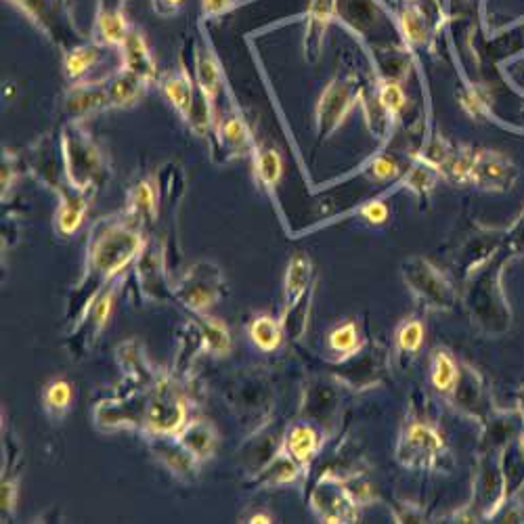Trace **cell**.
<instances>
[{
	"instance_id": "6da1fadb",
	"label": "cell",
	"mask_w": 524,
	"mask_h": 524,
	"mask_svg": "<svg viewBox=\"0 0 524 524\" xmlns=\"http://www.w3.org/2000/svg\"><path fill=\"white\" fill-rule=\"evenodd\" d=\"M145 231L137 227L124 212L109 214L93 223L86 239L84 271L65 304L70 327L91 307L109 283L135 265L145 248Z\"/></svg>"
},
{
	"instance_id": "7a4b0ae2",
	"label": "cell",
	"mask_w": 524,
	"mask_h": 524,
	"mask_svg": "<svg viewBox=\"0 0 524 524\" xmlns=\"http://www.w3.org/2000/svg\"><path fill=\"white\" fill-rule=\"evenodd\" d=\"M63 179L76 189L97 191L107 181L109 162L80 120H70L59 135Z\"/></svg>"
},
{
	"instance_id": "3957f363",
	"label": "cell",
	"mask_w": 524,
	"mask_h": 524,
	"mask_svg": "<svg viewBox=\"0 0 524 524\" xmlns=\"http://www.w3.org/2000/svg\"><path fill=\"white\" fill-rule=\"evenodd\" d=\"M189 422V401L183 386L162 374L151 386V399L143 432L147 436H177Z\"/></svg>"
},
{
	"instance_id": "277c9868",
	"label": "cell",
	"mask_w": 524,
	"mask_h": 524,
	"mask_svg": "<svg viewBox=\"0 0 524 524\" xmlns=\"http://www.w3.org/2000/svg\"><path fill=\"white\" fill-rule=\"evenodd\" d=\"M172 296L191 313H208L225 296L223 269L212 260H200L172 283Z\"/></svg>"
},
{
	"instance_id": "5b68a950",
	"label": "cell",
	"mask_w": 524,
	"mask_h": 524,
	"mask_svg": "<svg viewBox=\"0 0 524 524\" xmlns=\"http://www.w3.org/2000/svg\"><path fill=\"white\" fill-rule=\"evenodd\" d=\"M449 457L447 443L439 428L430 422H409L397 445V460L401 466L411 470H436Z\"/></svg>"
},
{
	"instance_id": "8992f818",
	"label": "cell",
	"mask_w": 524,
	"mask_h": 524,
	"mask_svg": "<svg viewBox=\"0 0 524 524\" xmlns=\"http://www.w3.org/2000/svg\"><path fill=\"white\" fill-rule=\"evenodd\" d=\"M403 279L409 292L416 296L426 309L451 311L457 304L453 283L426 258H409L403 265Z\"/></svg>"
},
{
	"instance_id": "52a82bcc",
	"label": "cell",
	"mask_w": 524,
	"mask_h": 524,
	"mask_svg": "<svg viewBox=\"0 0 524 524\" xmlns=\"http://www.w3.org/2000/svg\"><path fill=\"white\" fill-rule=\"evenodd\" d=\"M151 388L135 386L114 399H103L93 409V422L101 432L143 430L149 409Z\"/></svg>"
},
{
	"instance_id": "ba28073f",
	"label": "cell",
	"mask_w": 524,
	"mask_h": 524,
	"mask_svg": "<svg viewBox=\"0 0 524 524\" xmlns=\"http://www.w3.org/2000/svg\"><path fill=\"white\" fill-rule=\"evenodd\" d=\"M359 99V86L355 74H338L327 82L323 89L317 109H315V128L321 139L332 137L344 124L346 116L353 112Z\"/></svg>"
},
{
	"instance_id": "9c48e42d",
	"label": "cell",
	"mask_w": 524,
	"mask_h": 524,
	"mask_svg": "<svg viewBox=\"0 0 524 524\" xmlns=\"http://www.w3.org/2000/svg\"><path fill=\"white\" fill-rule=\"evenodd\" d=\"M120 286H122V277L109 283L91 307L84 311V315L70 327L65 346H68L72 357H84L86 353L93 351V346L99 342L103 330L107 327L109 317H112Z\"/></svg>"
},
{
	"instance_id": "30bf717a",
	"label": "cell",
	"mask_w": 524,
	"mask_h": 524,
	"mask_svg": "<svg viewBox=\"0 0 524 524\" xmlns=\"http://www.w3.org/2000/svg\"><path fill=\"white\" fill-rule=\"evenodd\" d=\"M135 283L139 296L147 302H170L172 296V281L166 271V246L160 239L151 237L145 242L139 258L133 265Z\"/></svg>"
},
{
	"instance_id": "8fae6325",
	"label": "cell",
	"mask_w": 524,
	"mask_h": 524,
	"mask_svg": "<svg viewBox=\"0 0 524 524\" xmlns=\"http://www.w3.org/2000/svg\"><path fill=\"white\" fill-rule=\"evenodd\" d=\"M128 3L130 0H97L91 42L101 49H120L128 32L133 30L126 11Z\"/></svg>"
},
{
	"instance_id": "7c38bea8",
	"label": "cell",
	"mask_w": 524,
	"mask_h": 524,
	"mask_svg": "<svg viewBox=\"0 0 524 524\" xmlns=\"http://www.w3.org/2000/svg\"><path fill=\"white\" fill-rule=\"evenodd\" d=\"M212 139L216 143L214 145L216 151H221L223 154V162L252 156L254 147L258 145L250 124L246 122L242 112H237V107H233L229 114L216 120Z\"/></svg>"
},
{
	"instance_id": "4fadbf2b",
	"label": "cell",
	"mask_w": 524,
	"mask_h": 524,
	"mask_svg": "<svg viewBox=\"0 0 524 524\" xmlns=\"http://www.w3.org/2000/svg\"><path fill=\"white\" fill-rule=\"evenodd\" d=\"M97 191L76 189L68 181L55 189L57 208H55V231L61 237H72L80 231L86 212L91 210V202Z\"/></svg>"
},
{
	"instance_id": "5bb4252c",
	"label": "cell",
	"mask_w": 524,
	"mask_h": 524,
	"mask_svg": "<svg viewBox=\"0 0 524 524\" xmlns=\"http://www.w3.org/2000/svg\"><path fill=\"white\" fill-rule=\"evenodd\" d=\"M160 204H162V191H160L158 179L143 177L128 187L126 204L122 212L137 227L147 231L158 223Z\"/></svg>"
},
{
	"instance_id": "9a60e30c",
	"label": "cell",
	"mask_w": 524,
	"mask_h": 524,
	"mask_svg": "<svg viewBox=\"0 0 524 524\" xmlns=\"http://www.w3.org/2000/svg\"><path fill=\"white\" fill-rule=\"evenodd\" d=\"M313 275H315V267L307 252H298L290 258L286 277H283V296H281V315H279L281 321H286L300 309L304 296L309 294L313 286Z\"/></svg>"
},
{
	"instance_id": "2e32d148",
	"label": "cell",
	"mask_w": 524,
	"mask_h": 524,
	"mask_svg": "<svg viewBox=\"0 0 524 524\" xmlns=\"http://www.w3.org/2000/svg\"><path fill=\"white\" fill-rule=\"evenodd\" d=\"M311 504L321 522H355L359 518L355 497L338 480H334V483L321 480L313 491Z\"/></svg>"
},
{
	"instance_id": "e0dca14e",
	"label": "cell",
	"mask_w": 524,
	"mask_h": 524,
	"mask_svg": "<svg viewBox=\"0 0 524 524\" xmlns=\"http://www.w3.org/2000/svg\"><path fill=\"white\" fill-rule=\"evenodd\" d=\"M151 453L156 460L183 483H193L200 472V460L191 451H187L177 436H149Z\"/></svg>"
},
{
	"instance_id": "ac0fdd59",
	"label": "cell",
	"mask_w": 524,
	"mask_h": 524,
	"mask_svg": "<svg viewBox=\"0 0 524 524\" xmlns=\"http://www.w3.org/2000/svg\"><path fill=\"white\" fill-rule=\"evenodd\" d=\"M514 168L504 158L489 149H480L470 158V170H468V183L480 187V189H491V191H504L512 183Z\"/></svg>"
},
{
	"instance_id": "d6986e66",
	"label": "cell",
	"mask_w": 524,
	"mask_h": 524,
	"mask_svg": "<svg viewBox=\"0 0 524 524\" xmlns=\"http://www.w3.org/2000/svg\"><path fill=\"white\" fill-rule=\"evenodd\" d=\"M63 103H65V112L72 116V120H80V122L105 112V109H112L109 107L105 78L72 82L70 89L65 91Z\"/></svg>"
},
{
	"instance_id": "ffe728a7",
	"label": "cell",
	"mask_w": 524,
	"mask_h": 524,
	"mask_svg": "<svg viewBox=\"0 0 524 524\" xmlns=\"http://www.w3.org/2000/svg\"><path fill=\"white\" fill-rule=\"evenodd\" d=\"M120 55V68L133 72L147 80L149 84L158 82V65L154 55H151V49L147 45V38L139 28H133L124 38V42L118 49Z\"/></svg>"
},
{
	"instance_id": "44dd1931",
	"label": "cell",
	"mask_w": 524,
	"mask_h": 524,
	"mask_svg": "<svg viewBox=\"0 0 524 524\" xmlns=\"http://www.w3.org/2000/svg\"><path fill=\"white\" fill-rule=\"evenodd\" d=\"M158 86H160V93L164 95V99L185 122L200 93L198 84H195V78L189 74L187 68L181 65V68H177L174 72H168L166 76L158 78Z\"/></svg>"
},
{
	"instance_id": "7402d4cb",
	"label": "cell",
	"mask_w": 524,
	"mask_h": 524,
	"mask_svg": "<svg viewBox=\"0 0 524 524\" xmlns=\"http://www.w3.org/2000/svg\"><path fill=\"white\" fill-rule=\"evenodd\" d=\"M281 449L304 470L313 464L321 449V434L309 422H296L288 428L286 436H283Z\"/></svg>"
},
{
	"instance_id": "603a6c76",
	"label": "cell",
	"mask_w": 524,
	"mask_h": 524,
	"mask_svg": "<svg viewBox=\"0 0 524 524\" xmlns=\"http://www.w3.org/2000/svg\"><path fill=\"white\" fill-rule=\"evenodd\" d=\"M336 11V0H311L307 13V26H304V55L309 61H317L323 49L325 32L332 24Z\"/></svg>"
},
{
	"instance_id": "cb8c5ba5",
	"label": "cell",
	"mask_w": 524,
	"mask_h": 524,
	"mask_svg": "<svg viewBox=\"0 0 524 524\" xmlns=\"http://www.w3.org/2000/svg\"><path fill=\"white\" fill-rule=\"evenodd\" d=\"M118 363L124 369V376L141 388H151L162 374L147 359L139 340H128L118 346Z\"/></svg>"
},
{
	"instance_id": "d4e9b609",
	"label": "cell",
	"mask_w": 524,
	"mask_h": 524,
	"mask_svg": "<svg viewBox=\"0 0 524 524\" xmlns=\"http://www.w3.org/2000/svg\"><path fill=\"white\" fill-rule=\"evenodd\" d=\"M107 84V97H109V107L112 109H128L135 107L147 93L149 82L143 80L141 76L128 72L124 68H118L114 74H109L105 78Z\"/></svg>"
},
{
	"instance_id": "484cf974",
	"label": "cell",
	"mask_w": 524,
	"mask_h": 524,
	"mask_svg": "<svg viewBox=\"0 0 524 524\" xmlns=\"http://www.w3.org/2000/svg\"><path fill=\"white\" fill-rule=\"evenodd\" d=\"M193 78L195 84H198V91L216 103L218 95L223 91V70L218 65L216 57L212 51L198 47L193 55Z\"/></svg>"
},
{
	"instance_id": "4316f807",
	"label": "cell",
	"mask_w": 524,
	"mask_h": 524,
	"mask_svg": "<svg viewBox=\"0 0 524 524\" xmlns=\"http://www.w3.org/2000/svg\"><path fill=\"white\" fill-rule=\"evenodd\" d=\"M191 321L195 323V327H198L206 355L221 359V357H227L231 353L233 338H231V332H229V327H227L225 321L216 319L208 313L193 315Z\"/></svg>"
},
{
	"instance_id": "83f0119b",
	"label": "cell",
	"mask_w": 524,
	"mask_h": 524,
	"mask_svg": "<svg viewBox=\"0 0 524 524\" xmlns=\"http://www.w3.org/2000/svg\"><path fill=\"white\" fill-rule=\"evenodd\" d=\"M13 5H17L28 19H32L34 24L42 30V34L51 36L57 45L63 49V40H61V24H59V9L63 3L59 0H11Z\"/></svg>"
},
{
	"instance_id": "f1b7e54d",
	"label": "cell",
	"mask_w": 524,
	"mask_h": 524,
	"mask_svg": "<svg viewBox=\"0 0 524 524\" xmlns=\"http://www.w3.org/2000/svg\"><path fill=\"white\" fill-rule=\"evenodd\" d=\"M177 439L204 464L216 451L218 432L208 420H189L185 428L177 434Z\"/></svg>"
},
{
	"instance_id": "f546056e",
	"label": "cell",
	"mask_w": 524,
	"mask_h": 524,
	"mask_svg": "<svg viewBox=\"0 0 524 524\" xmlns=\"http://www.w3.org/2000/svg\"><path fill=\"white\" fill-rule=\"evenodd\" d=\"M252 164L258 185L275 195L283 177V160L279 149L271 145H256L252 151Z\"/></svg>"
},
{
	"instance_id": "4dcf8cb0",
	"label": "cell",
	"mask_w": 524,
	"mask_h": 524,
	"mask_svg": "<svg viewBox=\"0 0 524 524\" xmlns=\"http://www.w3.org/2000/svg\"><path fill=\"white\" fill-rule=\"evenodd\" d=\"M101 47L95 42H78L63 51V74L70 82L86 80L89 72L101 59Z\"/></svg>"
},
{
	"instance_id": "1f68e13d",
	"label": "cell",
	"mask_w": 524,
	"mask_h": 524,
	"mask_svg": "<svg viewBox=\"0 0 524 524\" xmlns=\"http://www.w3.org/2000/svg\"><path fill=\"white\" fill-rule=\"evenodd\" d=\"M40 403L53 422H61L68 416L74 403V384L65 378H53L40 392Z\"/></svg>"
},
{
	"instance_id": "d6a6232c",
	"label": "cell",
	"mask_w": 524,
	"mask_h": 524,
	"mask_svg": "<svg viewBox=\"0 0 524 524\" xmlns=\"http://www.w3.org/2000/svg\"><path fill=\"white\" fill-rule=\"evenodd\" d=\"M327 348H330V353H334L336 363H346L348 359L357 357L363 348V338L357 321L348 319L338 323L334 330L327 334Z\"/></svg>"
},
{
	"instance_id": "836d02e7",
	"label": "cell",
	"mask_w": 524,
	"mask_h": 524,
	"mask_svg": "<svg viewBox=\"0 0 524 524\" xmlns=\"http://www.w3.org/2000/svg\"><path fill=\"white\" fill-rule=\"evenodd\" d=\"M300 470L302 468L292 460V457L283 449H279L277 453H273L271 460L260 468V472L254 478V483L265 485V487L292 485L294 480L298 478Z\"/></svg>"
},
{
	"instance_id": "e575fe53",
	"label": "cell",
	"mask_w": 524,
	"mask_h": 524,
	"mask_svg": "<svg viewBox=\"0 0 524 524\" xmlns=\"http://www.w3.org/2000/svg\"><path fill=\"white\" fill-rule=\"evenodd\" d=\"M248 336L258 351L275 353L283 342V336H286V327H283V321L279 317L262 313L252 319L248 327Z\"/></svg>"
},
{
	"instance_id": "d590c367",
	"label": "cell",
	"mask_w": 524,
	"mask_h": 524,
	"mask_svg": "<svg viewBox=\"0 0 524 524\" xmlns=\"http://www.w3.org/2000/svg\"><path fill=\"white\" fill-rule=\"evenodd\" d=\"M460 365L445 348H436L430 361V382L441 395H453L457 384H460Z\"/></svg>"
},
{
	"instance_id": "8d00e7d4",
	"label": "cell",
	"mask_w": 524,
	"mask_h": 524,
	"mask_svg": "<svg viewBox=\"0 0 524 524\" xmlns=\"http://www.w3.org/2000/svg\"><path fill=\"white\" fill-rule=\"evenodd\" d=\"M376 101L382 109V114L386 118V122H395L399 120L401 112L405 109L407 97L403 93V86L397 80H380L378 89H376Z\"/></svg>"
},
{
	"instance_id": "74e56055",
	"label": "cell",
	"mask_w": 524,
	"mask_h": 524,
	"mask_svg": "<svg viewBox=\"0 0 524 524\" xmlns=\"http://www.w3.org/2000/svg\"><path fill=\"white\" fill-rule=\"evenodd\" d=\"M426 338V327L418 317H409L405 319L399 330L395 334V344H397V351L403 355H418L420 348L424 344Z\"/></svg>"
},
{
	"instance_id": "f35d334b",
	"label": "cell",
	"mask_w": 524,
	"mask_h": 524,
	"mask_svg": "<svg viewBox=\"0 0 524 524\" xmlns=\"http://www.w3.org/2000/svg\"><path fill=\"white\" fill-rule=\"evenodd\" d=\"M401 30L409 45H422L426 40V24L424 17L416 7H407L401 15Z\"/></svg>"
},
{
	"instance_id": "ab89813d",
	"label": "cell",
	"mask_w": 524,
	"mask_h": 524,
	"mask_svg": "<svg viewBox=\"0 0 524 524\" xmlns=\"http://www.w3.org/2000/svg\"><path fill=\"white\" fill-rule=\"evenodd\" d=\"M369 177L374 179V181H390V179H395L397 174H399V164L395 162V158H390V156H376L374 160L369 162Z\"/></svg>"
},
{
	"instance_id": "60d3db41",
	"label": "cell",
	"mask_w": 524,
	"mask_h": 524,
	"mask_svg": "<svg viewBox=\"0 0 524 524\" xmlns=\"http://www.w3.org/2000/svg\"><path fill=\"white\" fill-rule=\"evenodd\" d=\"M359 214H361L363 221H367L369 225H374V227H380V225L388 223V218H390V210H388V206L382 200L367 202L365 206H361Z\"/></svg>"
},
{
	"instance_id": "b9f144b4",
	"label": "cell",
	"mask_w": 524,
	"mask_h": 524,
	"mask_svg": "<svg viewBox=\"0 0 524 524\" xmlns=\"http://www.w3.org/2000/svg\"><path fill=\"white\" fill-rule=\"evenodd\" d=\"M0 504H3V520L11 518L17 504V478L3 476V483H0Z\"/></svg>"
},
{
	"instance_id": "7bdbcfd3",
	"label": "cell",
	"mask_w": 524,
	"mask_h": 524,
	"mask_svg": "<svg viewBox=\"0 0 524 524\" xmlns=\"http://www.w3.org/2000/svg\"><path fill=\"white\" fill-rule=\"evenodd\" d=\"M17 177H19V158L13 154V151H5V154H3V177H0V183H3V200L13 189Z\"/></svg>"
},
{
	"instance_id": "ee69618b",
	"label": "cell",
	"mask_w": 524,
	"mask_h": 524,
	"mask_svg": "<svg viewBox=\"0 0 524 524\" xmlns=\"http://www.w3.org/2000/svg\"><path fill=\"white\" fill-rule=\"evenodd\" d=\"M200 5H202V17L212 19L229 13L237 5V0H200Z\"/></svg>"
},
{
	"instance_id": "f6af8a7d",
	"label": "cell",
	"mask_w": 524,
	"mask_h": 524,
	"mask_svg": "<svg viewBox=\"0 0 524 524\" xmlns=\"http://www.w3.org/2000/svg\"><path fill=\"white\" fill-rule=\"evenodd\" d=\"M187 0H151V9H154L156 15L168 19L177 15L183 7H185Z\"/></svg>"
},
{
	"instance_id": "bcb514c9",
	"label": "cell",
	"mask_w": 524,
	"mask_h": 524,
	"mask_svg": "<svg viewBox=\"0 0 524 524\" xmlns=\"http://www.w3.org/2000/svg\"><path fill=\"white\" fill-rule=\"evenodd\" d=\"M244 522H250V524H269V522H273V516L271 514H265V512H258V514H252V516H248Z\"/></svg>"
},
{
	"instance_id": "7dc6e473",
	"label": "cell",
	"mask_w": 524,
	"mask_h": 524,
	"mask_svg": "<svg viewBox=\"0 0 524 524\" xmlns=\"http://www.w3.org/2000/svg\"><path fill=\"white\" fill-rule=\"evenodd\" d=\"M59 3H63V5H65V3H68V0H59Z\"/></svg>"
}]
</instances>
